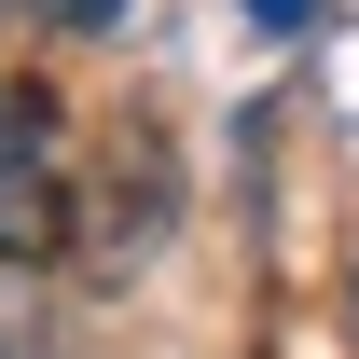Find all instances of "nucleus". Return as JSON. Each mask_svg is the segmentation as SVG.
<instances>
[{
    "label": "nucleus",
    "mask_w": 359,
    "mask_h": 359,
    "mask_svg": "<svg viewBox=\"0 0 359 359\" xmlns=\"http://www.w3.org/2000/svg\"><path fill=\"white\" fill-rule=\"evenodd\" d=\"M42 28H83L97 42V28H125V0H42Z\"/></svg>",
    "instance_id": "obj_3"
},
{
    "label": "nucleus",
    "mask_w": 359,
    "mask_h": 359,
    "mask_svg": "<svg viewBox=\"0 0 359 359\" xmlns=\"http://www.w3.org/2000/svg\"><path fill=\"white\" fill-rule=\"evenodd\" d=\"M55 249H69V180L55 152L0 138V263H55Z\"/></svg>",
    "instance_id": "obj_1"
},
{
    "label": "nucleus",
    "mask_w": 359,
    "mask_h": 359,
    "mask_svg": "<svg viewBox=\"0 0 359 359\" xmlns=\"http://www.w3.org/2000/svg\"><path fill=\"white\" fill-rule=\"evenodd\" d=\"M235 14H249V28H304L318 0H235Z\"/></svg>",
    "instance_id": "obj_4"
},
{
    "label": "nucleus",
    "mask_w": 359,
    "mask_h": 359,
    "mask_svg": "<svg viewBox=\"0 0 359 359\" xmlns=\"http://www.w3.org/2000/svg\"><path fill=\"white\" fill-rule=\"evenodd\" d=\"M0 359H55V346H42V318H0Z\"/></svg>",
    "instance_id": "obj_5"
},
{
    "label": "nucleus",
    "mask_w": 359,
    "mask_h": 359,
    "mask_svg": "<svg viewBox=\"0 0 359 359\" xmlns=\"http://www.w3.org/2000/svg\"><path fill=\"white\" fill-rule=\"evenodd\" d=\"M0 138H28V152H55V97H28V83H0Z\"/></svg>",
    "instance_id": "obj_2"
}]
</instances>
